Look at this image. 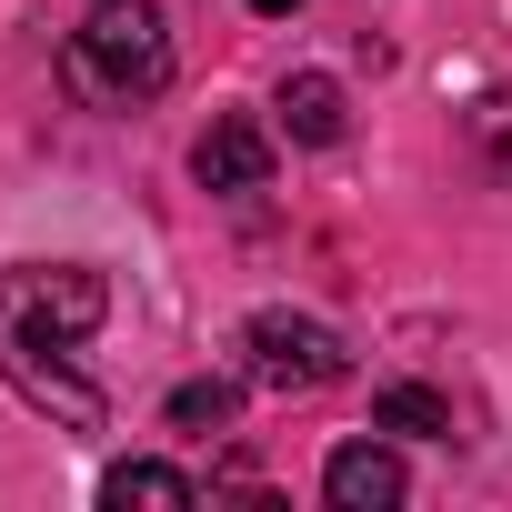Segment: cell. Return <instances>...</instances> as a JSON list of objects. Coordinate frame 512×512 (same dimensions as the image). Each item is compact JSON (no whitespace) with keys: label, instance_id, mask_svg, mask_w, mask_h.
<instances>
[{"label":"cell","instance_id":"obj_1","mask_svg":"<svg viewBox=\"0 0 512 512\" xmlns=\"http://www.w3.org/2000/svg\"><path fill=\"white\" fill-rule=\"evenodd\" d=\"M101 312H111V282L91 262H31V272L0 282V372H11V392L31 412H51L61 432H101L111 422L101 382L71 372V352L101 332Z\"/></svg>","mask_w":512,"mask_h":512},{"label":"cell","instance_id":"obj_2","mask_svg":"<svg viewBox=\"0 0 512 512\" xmlns=\"http://www.w3.org/2000/svg\"><path fill=\"white\" fill-rule=\"evenodd\" d=\"M61 71H71L81 101H111V111L161 101L171 91V21H161V0H91L71 51H61Z\"/></svg>","mask_w":512,"mask_h":512},{"label":"cell","instance_id":"obj_3","mask_svg":"<svg viewBox=\"0 0 512 512\" xmlns=\"http://www.w3.org/2000/svg\"><path fill=\"white\" fill-rule=\"evenodd\" d=\"M241 372L262 382V392H332V382L352 372V352H342L332 322L272 302V312H251V322H241Z\"/></svg>","mask_w":512,"mask_h":512},{"label":"cell","instance_id":"obj_4","mask_svg":"<svg viewBox=\"0 0 512 512\" xmlns=\"http://www.w3.org/2000/svg\"><path fill=\"white\" fill-rule=\"evenodd\" d=\"M191 181L201 191H262L272 181V131L262 121H211L191 141Z\"/></svg>","mask_w":512,"mask_h":512},{"label":"cell","instance_id":"obj_5","mask_svg":"<svg viewBox=\"0 0 512 512\" xmlns=\"http://www.w3.org/2000/svg\"><path fill=\"white\" fill-rule=\"evenodd\" d=\"M322 492H332L342 512H392L412 482H402V462H392L382 442H342V452L322 462Z\"/></svg>","mask_w":512,"mask_h":512},{"label":"cell","instance_id":"obj_6","mask_svg":"<svg viewBox=\"0 0 512 512\" xmlns=\"http://www.w3.org/2000/svg\"><path fill=\"white\" fill-rule=\"evenodd\" d=\"M272 111H282V131H292V141H312V151H332V141L352 131V101H342V81H332V71H292Z\"/></svg>","mask_w":512,"mask_h":512},{"label":"cell","instance_id":"obj_7","mask_svg":"<svg viewBox=\"0 0 512 512\" xmlns=\"http://www.w3.org/2000/svg\"><path fill=\"white\" fill-rule=\"evenodd\" d=\"M101 502H111V512H131V502H151V512H191L201 482L171 472V462H111V472H101Z\"/></svg>","mask_w":512,"mask_h":512},{"label":"cell","instance_id":"obj_8","mask_svg":"<svg viewBox=\"0 0 512 512\" xmlns=\"http://www.w3.org/2000/svg\"><path fill=\"white\" fill-rule=\"evenodd\" d=\"M372 432H412V442H452V402L432 382H382L372 392Z\"/></svg>","mask_w":512,"mask_h":512},{"label":"cell","instance_id":"obj_9","mask_svg":"<svg viewBox=\"0 0 512 512\" xmlns=\"http://www.w3.org/2000/svg\"><path fill=\"white\" fill-rule=\"evenodd\" d=\"M231 422H241V382L201 372V382H181V392H171V432H231Z\"/></svg>","mask_w":512,"mask_h":512},{"label":"cell","instance_id":"obj_10","mask_svg":"<svg viewBox=\"0 0 512 512\" xmlns=\"http://www.w3.org/2000/svg\"><path fill=\"white\" fill-rule=\"evenodd\" d=\"M472 151H482V171L512 191V91H482V101H472Z\"/></svg>","mask_w":512,"mask_h":512},{"label":"cell","instance_id":"obj_11","mask_svg":"<svg viewBox=\"0 0 512 512\" xmlns=\"http://www.w3.org/2000/svg\"><path fill=\"white\" fill-rule=\"evenodd\" d=\"M251 11H262V21H282V11H302V0H251Z\"/></svg>","mask_w":512,"mask_h":512}]
</instances>
